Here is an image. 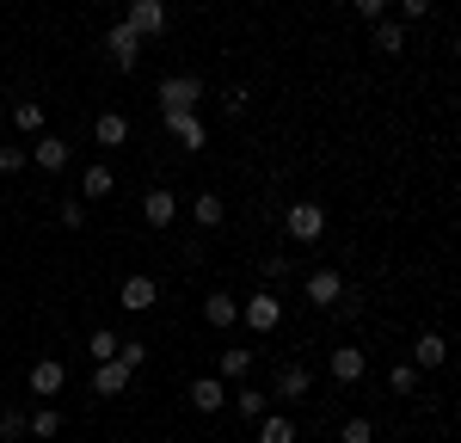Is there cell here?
I'll return each mask as SVG.
<instances>
[{
  "label": "cell",
  "instance_id": "cell-1",
  "mask_svg": "<svg viewBox=\"0 0 461 443\" xmlns=\"http://www.w3.org/2000/svg\"><path fill=\"white\" fill-rule=\"evenodd\" d=\"M105 50H111V62L130 74L136 62H142V32H136L130 19H117V25H105Z\"/></svg>",
  "mask_w": 461,
  "mask_h": 443
},
{
  "label": "cell",
  "instance_id": "cell-2",
  "mask_svg": "<svg viewBox=\"0 0 461 443\" xmlns=\"http://www.w3.org/2000/svg\"><path fill=\"white\" fill-rule=\"evenodd\" d=\"M203 99V74H167L160 80V111H197Z\"/></svg>",
  "mask_w": 461,
  "mask_h": 443
},
{
  "label": "cell",
  "instance_id": "cell-3",
  "mask_svg": "<svg viewBox=\"0 0 461 443\" xmlns=\"http://www.w3.org/2000/svg\"><path fill=\"white\" fill-rule=\"evenodd\" d=\"M284 228H289V240H302V247H314L320 234H326V210H320V203H289Z\"/></svg>",
  "mask_w": 461,
  "mask_h": 443
},
{
  "label": "cell",
  "instance_id": "cell-4",
  "mask_svg": "<svg viewBox=\"0 0 461 443\" xmlns=\"http://www.w3.org/2000/svg\"><path fill=\"white\" fill-rule=\"evenodd\" d=\"M160 123H167V130H173L191 154H203V142H210V123H203L197 111H160Z\"/></svg>",
  "mask_w": 461,
  "mask_h": 443
},
{
  "label": "cell",
  "instance_id": "cell-5",
  "mask_svg": "<svg viewBox=\"0 0 461 443\" xmlns=\"http://www.w3.org/2000/svg\"><path fill=\"white\" fill-rule=\"evenodd\" d=\"M117 302H123L130 314H148V308L160 302V284H154L148 271H130V277H123V290H117Z\"/></svg>",
  "mask_w": 461,
  "mask_h": 443
},
{
  "label": "cell",
  "instance_id": "cell-6",
  "mask_svg": "<svg viewBox=\"0 0 461 443\" xmlns=\"http://www.w3.org/2000/svg\"><path fill=\"white\" fill-rule=\"evenodd\" d=\"M123 19H130L142 37H160V32H167V0H130Z\"/></svg>",
  "mask_w": 461,
  "mask_h": 443
},
{
  "label": "cell",
  "instance_id": "cell-7",
  "mask_svg": "<svg viewBox=\"0 0 461 443\" xmlns=\"http://www.w3.org/2000/svg\"><path fill=\"white\" fill-rule=\"evenodd\" d=\"M240 321H247L252 332H277V321H284V308H277V295H247Z\"/></svg>",
  "mask_w": 461,
  "mask_h": 443
},
{
  "label": "cell",
  "instance_id": "cell-8",
  "mask_svg": "<svg viewBox=\"0 0 461 443\" xmlns=\"http://www.w3.org/2000/svg\"><path fill=\"white\" fill-rule=\"evenodd\" d=\"M130 375H136V369L111 357V364H99V369H93V394H99V401H117V394L130 388Z\"/></svg>",
  "mask_w": 461,
  "mask_h": 443
},
{
  "label": "cell",
  "instance_id": "cell-9",
  "mask_svg": "<svg viewBox=\"0 0 461 443\" xmlns=\"http://www.w3.org/2000/svg\"><path fill=\"white\" fill-rule=\"evenodd\" d=\"M302 290H308L314 308H332V302L345 295V271H308V284H302Z\"/></svg>",
  "mask_w": 461,
  "mask_h": 443
},
{
  "label": "cell",
  "instance_id": "cell-10",
  "mask_svg": "<svg viewBox=\"0 0 461 443\" xmlns=\"http://www.w3.org/2000/svg\"><path fill=\"white\" fill-rule=\"evenodd\" d=\"M62 382H68V369L56 364V357H43V364H32V394H43V401H56V394H62Z\"/></svg>",
  "mask_w": 461,
  "mask_h": 443
},
{
  "label": "cell",
  "instance_id": "cell-11",
  "mask_svg": "<svg viewBox=\"0 0 461 443\" xmlns=\"http://www.w3.org/2000/svg\"><path fill=\"white\" fill-rule=\"evenodd\" d=\"M142 216H148V228H167V222L178 216V197L167 191V185H154V191L142 197Z\"/></svg>",
  "mask_w": 461,
  "mask_h": 443
},
{
  "label": "cell",
  "instance_id": "cell-12",
  "mask_svg": "<svg viewBox=\"0 0 461 443\" xmlns=\"http://www.w3.org/2000/svg\"><path fill=\"white\" fill-rule=\"evenodd\" d=\"M203 321H210V327H240V302H234L228 290L203 295Z\"/></svg>",
  "mask_w": 461,
  "mask_h": 443
},
{
  "label": "cell",
  "instance_id": "cell-13",
  "mask_svg": "<svg viewBox=\"0 0 461 443\" xmlns=\"http://www.w3.org/2000/svg\"><path fill=\"white\" fill-rule=\"evenodd\" d=\"M308 382H314L308 369L289 364V369H277V375H271V394H277V401H302V394H308Z\"/></svg>",
  "mask_w": 461,
  "mask_h": 443
},
{
  "label": "cell",
  "instance_id": "cell-14",
  "mask_svg": "<svg viewBox=\"0 0 461 443\" xmlns=\"http://www.w3.org/2000/svg\"><path fill=\"white\" fill-rule=\"evenodd\" d=\"M443 357H449V339H443V332H419L412 364H419V369H443Z\"/></svg>",
  "mask_w": 461,
  "mask_h": 443
},
{
  "label": "cell",
  "instance_id": "cell-15",
  "mask_svg": "<svg viewBox=\"0 0 461 443\" xmlns=\"http://www.w3.org/2000/svg\"><path fill=\"white\" fill-rule=\"evenodd\" d=\"M111 191H117V173H111L105 160H99V167H86V173H80V203H86V197H93V203H99V197H111Z\"/></svg>",
  "mask_w": 461,
  "mask_h": 443
},
{
  "label": "cell",
  "instance_id": "cell-16",
  "mask_svg": "<svg viewBox=\"0 0 461 443\" xmlns=\"http://www.w3.org/2000/svg\"><path fill=\"white\" fill-rule=\"evenodd\" d=\"M32 160L43 167V173H62V167H68V142H62V136H37Z\"/></svg>",
  "mask_w": 461,
  "mask_h": 443
},
{
  "label": "cell",
  "instance_id": "cell-17",
  "mask_svg": "<svg viewBox=\"0 0 461 443\" xmlns=\"http://www.w3.org/2000/svg\"><path fill=\"white\" fill-rule=\"evenodd\" d=\"M221 401H228V394H221V375H197V382H191V406H197V412H221Z\"/></svg>",
  "mask_w": 461,
  "mask_h": 443
},
{
  "label": "cell",
  "instance_id": "cell-18",
  "mask_svg": "<svg viewBox=\"0 0 461 443\" xmlns=\"http://www.w3.org/2000/svg\"><path fill=\"white\" fill-rule=\"evenodd\" d=\"M363 369H369V357H363L357 345H339V351H332V375H339V382H363Z\"/></svg>",
  "mask_w": 461,
  "mask_h": 443
},
{
  "label": "cell",
  "instance_id": "cell-19",
  "mask_svg": "<svg viewBox=\"0 0 461 443\" xmlns=\"http://www.w3.org/2000/svg\"><path fill=\"white\" fill-rule=\"evenodd\" d=\"M93 136H99L105 148H123L130 142V117H123V111H105V117L93 123Z\"/></svg>",
  "mask_w": 461,
  "mask_h": 443
},
{
  "label": "cell",
  "instance_id": "cell-20",
  "mask_svg": "<svg viewBox=\"0 0 461 443\" xmlns=\"http://www.w3.org/2000/svg\"><path fill=\"white\" fill-rule=\"evenodd\" d=\"M25 431H32V438H56V431H62V412L43 401L37 412H25Z\"/></svg>",
  "mask_w": 461,
  "mask_h": 443
},
{
  "label": "cell",
  "instance_id": "cell-21",
  "mask_svg": "<svg viewBox=\"0 0 461 443\" xmlns=\"http://www.w3.org/2000/svg\"><path fill=\"white\" fill-rule=\"evenodd\" d=\"M247 369H252V351H240V345H228V351L215 357V375H234V382H247Z\"/></svg>",
  "mask_w": 461,
  "mask_h": 443
},
{
  "label": "cell",
  "instance_id": "cell-22",
  "mask_svg": "<svg viewBox=\"0 0 461 443\" xmlns=\"http://www.w3.org/2000/svg\"><path fill=\"white\" fill-rule=\"evenodd\" d=\"M375 50H382V56H400V50H406V25H393V19H375Z\"/></svg>",
  "mask_w": 461,
  "mask_h": 443
},
{
  "label": "cell",
  "instance_id": "cell-23",
  "mask_svg": "<svg viewBox=\"0 0 461 443\" xmlns=\"http://www.w3.org/2000/svg\"><path fill=\"white\" fill-rule=\"evenodd\" d=\"M13 130H19V136H43V105H37V99L13 105Z\"/></svg>",
  "mask_w": 461,
  "mask_h": 443
},
{
  "label": "cell",
  "instance_id": "cell-24",
  "mask_svg": "<svg viewBox=\"0 0 461 443\" xmlns=\"http://www.w3.org/2000/svg\"><path fill=\"white\" fill-rule=\"evenodd\" d=\"M191 222H197V228H221V197H215V191H197V203H191Z\"/></svg>",
  "mask_w": 461,
  "mask_h": 443
},
{
  "label": "cell",
  "instance_id": "cell-25",
  "mask_svg": "<svg viewBox=\"0 0 461 443\" xmlns=\"http://www.w3.org/2000/svg\"><path fill=\"white\" fill-rule=\"evenodd\" d=\"M86 351H93V364H111V357L123 351V339H117V332H111V327H99V332H93V339H86Z\"/></svg>",
  "mask_w": 461,
  "mask_h": 443
},
{
  "label": "cell",
  "instance_id": "cell-26",
  "mask_svg": "<svg viewBox=\"0 0 461 443\" xmlns=\"http://www.w3.org/2000/svg\"><path fill=\"white\" fill-rule=\"evenodd\" d=\"M234 412H240V419H265V394L240 382V394H234Z\"/></svg>",
  "mask_w": 461,
  "mask_h": 443
},
{
  "label": "cell",
  "instance_id": "cell-27",
  "mask_svg": "<svg viewBox=\"0 0 461 443\" xmlns=\"http://www.w3.org/2000/svg\"><path fill=\"white\" fill-rule=\"evenodd\" d=\"M258 443H295V419H265L258 425Z\"/></svg>",
  "mask_w": 461,
  "mask_h": 443
},
{
  "label": "cell",
  "instance_id": "cell-28",
  "mask_svg": "<svg viewBox=\"0 0 461 443\" xmlns=\"http://www.w3.org/2000/svg\"><path fill=\"white\" fill-rule=\"evenodd\" d=\"M419 375H425V369H419V364H393V369H388L393 394H412V388H419Z\"/></svg>",
  "mask_w": 461,
  "mask_h": 443
},
{
  "label": "cell",
  "instance_id": "cell-29",
  "mask_svg": "<svg viewBox=\"0 0 461 443\" xmlns=\"http://www.w3.org/2000/svg\"><path fill=\"white\" fill-rule=\"evenodd\" d=\"M56 228H86V203H80V197H68V203H62V210H56Z\"/></svg>",
  "mask_w": 461,
  "mask_h": 443
},
{
  "label": "cell",
  "instance_id": "cell-30",
  "mask_svg": "<svg viewBox=\"0 0 461 443\" xmlns=\"http://www.w3.org/2000/svg\"><path fill=\"white\" fill-rule=\"evenodd\" d=\"M247 86H221V111H228V117H240V111H247Z\"/></svg>",
  "mask_w": 461,
  "mask_h": 443
},
{
  "label": "cell",
  "instance_id": "cell-31",
  "mask_svg": "<svg viewBox=\"0 0 461 443\" xmlns=\"http://www.w3.org/2000/svg\"><path fill=\"white\" fill-rule=\"evenodd\" d=\"M117 364L142 369V364H148V345H142V339H123V351H117Z\"/></svg>",
  "mask_w": 461,
  "mask_h": 443
},
{
  "label": "cell",
  "instance_id": "cell-32",
  "mask_svg": "<svg viewBox=\"0 0 461 443\" xmlns=\"http://www.w3.org/2000/svg\"><path fill=\"white\" fill-rule=\"evenodd\" d=\"M345 443H375V425L369 419H345Z\"/></svg>",
  "mask_w": 461,
  "mask_h": 443
},
{
  "label": "cell",
  "instance_id": "cell-33",
  "mask_svg": "<svg viewBox=\"0 0 461 443\" xmlns=\"http://www.w3.org/2000/svg\"><path fill=\"white\" fill-rule=\"evenodd\" d=\"M25 438V412H0V443Z\"/></svg>",
  "mask_w": 461,
  "mask_h": 443
},
{
  "label": "cell",
  "instance_id": "cell-34",
  "mask_svg": "<svg viewBox=\"0 0 461 443\" xmlns=\"http://www.w3.org/2000/svg\"><path fill=\"white\" fill-rule=\"evenodd\" d=\"M289 271H295V265H289L284 253H271V258H265V284H284Z\"/></svg>",
  "mask_w": 461,
  "mask_h": 443
},
{
  "label": "cell",
  "instance_id": "cell-35",
  "mask_svg": "<svg viewBox=\"0 0 461 443\" xmlns=\"http://www.w3.org/2000/svg\"><path fill=\"white\" fill-rule=\"evenodd\" d=\"M25 160H32V154H25V148H13V142L0 148V173H19V167H25Z\"/></svg>",
  "mask_w": 461,
  "mask_h": 443
},
{
  "label": "cell",
  "instance_id": "cell-36",
  "mask_svg": "<svg viewBox=\"0 0 461 443\" xmlns=\"http://www.w3.org/2000/svg\"><path fill=\"white\" fill-rule=\"evenodd\" d=\"M357 6V19H382V13H388V0H351Z\"/></svg>",
  "mask_w": 461,
  "mask_h": 443
},
{
  "label": "cell",
  "instance_id": "cell-37",
  "mask_svg": "<svg viewBox=\"0 0 461 443\" xmlns=\"http://www.w3.org/2000/svg\"><path fill=\"white\" fill-rule=\"evenodd\" d=\"M430 13V0H400V19H425Z\"/></svg>",
  "mask_w": 461,
  "mask_h": 443
},
{
  "label": "cell",
  "instance_id": "cell-38",
  "mask_svg": "<svg viewBox=\"0 0 461 443\" xmlns=\"http://www.w3.org/2000/svg\"><path fill=\"white\" fill-rule=\"evenodd\" d=\"M456 56H461V37H456Z\"/></svg>",
  "mask_w": 461,
  "mask_h": 443
}]
</instances>
